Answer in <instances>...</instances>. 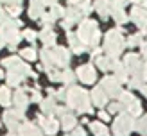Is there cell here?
Returning <instances> with one entry per match:
<instances>
[{"mask_svg":"<svg viewBox=\"0 0 147 136\" xmlns=\"http://www.w3.org/2000/svg\"><path fill=\"white\" fill-rule=\"evenodd\" d=\"M79 40L83 45H97V41H99L97 23L92 20H84L79 27Z\"/></svg>","mask_w":147,"mask_h":136,"instance_id":"6da1fadb","label":"cell"},{"mask_svg":"<svg viewBox=\"0 0 147 136\" xmlns=\"http://www.w3.org/2000/svg\"><path fill=\"white\" fill-rule=\"evenodd\" d=\"M68 106L76 107L79 111H90V100H88V93L81 88H70L68 90Z\"/></svg>","mask_w":147,"mask_h":136,"instance_id":"7a4b0ae2","label":"cell"},{"mask_svg":"<svg viewBox=\"0 0 147 136\" xmlns=\"http://www.w3.org/2000/svg\"><path fill=\"white\" fill-rule=\"evenodd\" d=\"M106 52L109 56H117L122 50V36L119 31H111L106 36Z\"/></svg>","mask_w":147,"mask_h":136,"instance_id":"3957f363","label":"cell"},{"mask_svg":"<svg viewBox=\"0 0 147 136\" xmlns=\"http://www.w3.org/2000/svg\"><path fill=\"white\" fill-rule=\"evenodd\" d=\"M24 117V111L14 109V111H5L4 113V124L11 131H18V120Z\"/></svg>","mask_w":147,"mask_h":136,"instance_id":"277c9868","label":"cell"},{"mask_svg":"<svg viewBox=\"0 0 147 136\" xmlns=\"http://www.w3.org/2000/svg\"><path fill=\"white\" fill-rule=\"evenodd\" d=\"M50 54V59H52L54 64H59V66H67L68 64V52L65 48H54L52 52H49Z\"/></svg>","mask_w":147,"mask_h":136,"instance_id":"5b68a950","label":"cell"},{"mask_svg":"<svg viewBox=\"0 0 147 136\" xmlns=\"http://www.w3.org/2000/svg\"><path fill=\"white\" fill-rule=\"evenodd\" d=\"M77 77L81 79V81H84L86 84H90L95 81V70L92 64H84V66H79L77 70Z\"/></svg>","mask_w":147,"mask_h":136,"instance_id":"8992f818","label":"cell"},{"mask_svg":"<svg viewBox=\"0 0 147 136\" xmlns=\"http://www.w3.org/2000/svg\"><path fill=\"white\" fill-rule=\"evenodd\" d=\"M102 90H104L108 95H119V82L115 81L111 77H106L104 81H102Z\"/></svg>","mask_w":147,"mask_h":136,"instance_id":"52a82bcc","label":"cell"},{"mask_svg":"<svg viewBox=\"0 0 147 136\" xmlns=\"http://www.w3.org/2000/svg\"><path fill=\"white\" fill-rule=\"evenodd\" d=\"M65 14H67V21H65V27L68 29L72 23H76V21L81 18V14H83V13H81L77 7H70V9L65 11Z\"/></svg>","mask_w":147,"mask_h":136,"instance_id":"ba28073f","label":"cell"},{"mask_svg":"<svg viewBox=\"0 0 147 136\" xmlns=\"http://www.w3.org/2000/svg\"><path fill=\"white\" fill-rule=\"evenodd\" d=\"M13 104L16 106V109H20V111H24L25 107H27V104H29V100H27V97H25V93L22 91V90H18L16 93H14V97H13Z\"/></svg>","mask_w":147,"mask_h":136,"instance_id":"9c48e42d","label":"cell"},{"mask_svg":"<svg viewBox=\"0 0 147 136\" xmlns=\"http://www.w3.org/2000/svg\"><path fill=\"white\" fill-rule=\"evenodd\" d=\"M40 124L43 125V131L49 133V134H52V133L57 131V122L54 118H43V117H40Z\"/></svg>","mask_w":147,"mask_h":136,"instance_id":"30bf717a","label":"cell"},{"mask_svg":"<svg viewBox=\"0 0 147 136\" xmlns=\"http://www.w3.org/2000/svg\"><path fill=\"white\" fill-rule=\"evenodd\" d=\"M18 131H20V136H41V133L32 124H24L22 127H18Z\"/></svg>","mask_w":147,"mask_h":136,"instance_id":"8fae6325","label":"cell"},{"mask_svg":"<svg viewBox=\"0 0 147 136\" xmlns=\"http://www.w3.org/2000/svg\"><path fill=\"white\" fill-rule=\"evenodd\" d=\"M41 14H43V4L38 2V0H32L31 7H29V16L36 20V18H40Z\"/></svg>","mask_w":147,"mask_h":136,"instance_id":"7c38bea8","label":"cell"},{"mask_svg":"<svg viewBox=\"0 0 147 136\" xmlns=\"http://www.w3.org/2000/svg\"><path fill=\"white\" fill-rule=\"evenodd\" d=\"M92 95H93V102L97 104V106L106 104V91L102 90V88H95Z\"/></svg>","mask_w":147,"mask_h":136,"instance_id":"4fadbf2b","label":"cell"},{"mask_svg":"<svg viewBox=\"0 0 147 136\" xmlns=\"http://www.w3.org/2000/svg\"><path fill=\"white\" fill-rule=\"evenodd\" d=\"M41 41L45 43L47 47H52L54 43H56V34L50 31V29H45V31L41 32Z\"/></svg>","mask_w":147,"mask_h":136,"instance_id":"5bb4252c","label":"cell"},{"mask_svg":"<svg viewBox=\"0 0 147 136\" xmlns=\"http://www.w3.org/2000/svg\"><path fill=\"white\" fill-rule=\"evenodd\" d=\"M133 20L136 21L138 25H142V23H147V14H145V11H142V9H138V7H135L133 9Z\"/></svg>","mask_w":147,"mask_h":136,"instance_id":"9a60e30c","label":"cell"},{"mask_svg":"<svg viewBox=\"0 0 147 136\" xmlns=\"http://www.w3.org/2000/svg\"><path fill=\"white\" fill-rule=\"evenodd\" d=\"M11 91H9V88H0V104L2 106H9L11 104Z\"/></svg>","mask_w":147,"mask_h":136,"instance_id":"2e32d148","label":"cell"},{"mask_svg":"<svg viewBox=\"0 0 147 136\" xmlns=\"http://www.w3.org/2000/svg\"><path fill=\"white\" fill-rule=\"evenodd\" d=\"M92 129H93V133L97 134V136H108L106 127L102 125V124H99V122H93V124H92Z\"/></svg>","mask_w":147,"mask_h":136,"instance_id":"e0dca14e","label":"cell"},{"mask_svg":"<svg viewBox=\"0 0 147 136\" xmlns=\"http://www.w3.org/2000/svg\"><path fill=\"white\" fill-rule=\"evenodd\" d=\"M20 54H22V57H24V59H27V61H34V59H36V50H34V48H24Z\"/></svg>","mask_w":147,"mask_h":136,"instance_id":"ac0fdd59","label":"cell"},{"mask_svg":"<svg viewBox=\"0 0 147 136\" xmlns=\"http://www.w3.org/2000/svg\"><path fill=\"white\" fill-rule=\"evenodd\" d=\"M74 125H76V118H74L72 115H65L63 117V127L65 129H72Z\"/></svg>","mask_w":147,"mask_h":136,"instance_id":"d6986e66","label":"cell"},{"mask_svg":"<svg viewBox=\"0 0 147 136\" xmlns=\"http://www.w3.org/2000/svg\"><path fill=\"white\" fill-rule=\"evenodd\" d=\"M7 13H9V16H18V14L22 13L20 4H9V7H7Z\"/></svg>","mask_w":147,"mask_h":136,"instance_id":"ffe728a7","label":"cell"},{"mask_svg":"<svg viewBox=\"0 0 147 136\" xmlns=\"http://www.w3.org/2000/svg\"><path fill=\"white\" fill-rule=\"evenodd\" d=\"M77 9H79L81 13L88 14V13H90V9H92V5H90V0H79V7H77Z\"/></svg>","mask_w":147,"mask_h":136,"instance_id":"44dd1931","label":"cell"},{"mask_svg":"<svg viewBox=\"0 0 147 136\" xmlns=\"http://www.w3.org/2000/svg\"><path fill=\"white\" fill-rule=\"evenodd\" d=\"M16 63H20V59H18L16 56H9V57H5V59L2 61V64H4V66H7V68L14 66V64H16Z\"/></svg>","mask_w":147,"mask_h":136,"instance_id":"7402d4cb","label":"cell"},{"mask_svg":"<svg viewBox=\"0 0 147 136\" xmlns=\"http://www.w3.org/2000/svg\"><path fill=\"white\" fill-rule=\"evenodd\" d=\"M50 14H52L54 18H59V16H63V14H65V9H63V7H59L57 4H54V5H52V11H50Z\"/></svg>","mask_w":147,"mask_h":136,"instance_id":"603a6c76","label":"cell"},{"mask_svg":"<svg viewBox=\"0 0 147 136\" xmlns=\"http://www.w3.org/2000/svg\"><path fill=\"white\" fill-rule=\"evenodd\" d=\"M59 81H63V82H72L74 81V74H72V72H63V74H61V77H59Z\"/></svg>","mask_w":147,"mask_h":136,"instance_id":"cb8c5ba5","label":"cell"},{"mask_svg":"<svg viewBox=\"0 0 147 136\" xmlns=\"http://www.w3.org/2000/svg\"><path fill=\"white\" fill-rule=\"evenodd\" d=\"M97 64H99V66H100L102 70H108V68H109V64H111V63L108 61V57H99V59H97Z\"/></svg>","mask_w":147,"mask_h":136,"instance_id":"d4e9b609","label":"cell"},{"mask_svg":"<svg viewBox=\"0 0 147 136\" xmlns=\"http://www.w3.org/2000/svg\"><path fill=\"white\" fill-rule=\"evenodd\" d=\"M43 109H45L47 113H49V111H52V109L56 111V107H54V100H50V98H49V100H43Z\"/></svg>","mask_w":147,"mask_h":136,"instance_id":"484cf974","label":"cell"},{"mask_svg":"<svg viewBox=\"0 0 147 136\" xmlns=\"http://www.w3.org/2000/svg\"><path fill=\"white\" fill-rule=\"evenodd\" d=\"M24 38L29 40V41H34L36 40V34H34V31H25L24 32Z\"/></svg>","mask_w":147,"mask_h":136,"instance_id":"4316f807","label":"cell"},{"mask_svg":"<svg viewBox=\"0 0 147 136\" xmlns=\"http://www.w3.org/2000/svg\"><path fill=\"white\" fill-rule=\"evenodd\" d=\"M38 2H41L43 5H54L57 0H38Z\"/></svg>","mask_w":147,"mask_h":136,"instance_id":"83f0119b","label":"cell"},{"mask_svg":"<svg viewBox=\"0 0 147 136\" xmlns=\"http://www.w3.org/2000/svg\"><path fill=\"white\" fill-rule=\"evenodd\" d=\"M74 134H76V136H84V131H83V129H76Z\"/></svg>","mask_w":147,"mask_h":136,"instance_id":"f1b7e54d","label":"cell"},{"mask_svg":"<svg viewBox=\"0 0 147 136\" xmlns=\"http://www.w3.org/2000/svg\"><path fill=\"white\" fill-rule=\"evenodd\" d=\"M99 117H100L102 120H108V113H104V111H100V113H99Z\"/></svg>","mask_w":147,"mask_h":136,"instance_id":"f546056e","label":"cell"},{"mask_svg":"<svg viewBox=\"0 0 147 136\" xmlns=\"http://www.w3.org/2000/svg\"><path fill=\"white\" fill-rule=\"evenodd\" d=\"M32 100H36V102H38V100H41V97L38 95V93H34V95H32Z\"/></svg>","mask_w":147,"mask_h":136,"instance_id":"4dcf8cb0","label":"cell"},{"mask_svg":"<svg viewBox=\"0 0 147 136\" xmlns=\"http://www.w3.org/2000/svg\"><path fill=\"white\" fill-rule=\"evenodd\" d=\"M4 43H5V41H4V36H2V32H0V48L4 47Z\"/></svg>","mask_w":147,"mask_h":136,"instance_id":"1f68e13d","label":"cell"},{"mask_svg":"<svg viewBox=\"0 0 147 136\" xmlns=\"http://www.w3.org/2000/svg\"><path fill=\"white\" fill-rule=\"evenodd\" d=\"M131 2H136V4H147V0H131Z\"/></svg>","mask_w":147,"mask_h":136,"instance_id":"d6a6232c","label":"cell"},{"mask_svg":"<svg viewBox=\"0 0 147 136\" xmlns=\"http://www.w3.org/2000/svg\"><path fill=\"white\" fill-rule=\"evenodd\" d=\"M0 77H4V72L2 70H0Z\"/></svg>","mask_w":147,"mask_h":136,"instance_id":"836d02e7","label":"cell"},{"mask_svg":"<svg viewBox=\"0 0 147 136\" xmlns=\"http://www.w3.org/2000/svg\"><path fill=\"white\" fill-rule=\"evenodd\" d=\"M70 2H79V0H70Z\"/></svg>","mask_w":147,"mask_h":136,"instance_id":"e575fe53","label":"cell"},{"mask_svg":"<svg viewBox=\"0 0 147 136\" xmlns=\"http://www.w3.org/2000/svg\"><path fill=\"white\" fill-rule=\"evenodd\" d=\"M145 93H147V90H145Z\"/></svg>","mask_w":147,"mask_h":136,"instance_id":"d590c367","label":"cell"}]
</instances>
